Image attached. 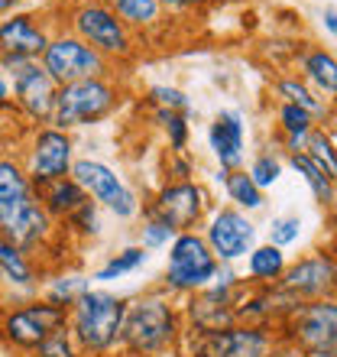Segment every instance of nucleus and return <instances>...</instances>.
I'll list each match as a JSON object with an SVG mask.
<instances>
[{
  "instance_id": "35",
  "label": "nucleus",
  "mask_w": 337,
  "mask_h": 357,
  "mask_svg": "<svg viewBox=\"0 0 337 357\" xmlns=\"http://www.w3.org/2000/svg\"><path fill=\"white\" fill-rule=\"evenodd\" d=\"M143 101H146V107H166V111H178L191 117V98L175 85H150Z\"/></svg>"
},
{
  "instance_id": "23",
  "label": "nucleus",
  "mask_w": 337,
  "mask_h": 357,
  "mask_svg": "<svg viewBox=\"0 0 337 357\" xmlns=\"http://www.w3.org/2000/svg\"><path fill=\"white\" fill-rule=\"evenodd\" d=\"M285 270H289V257H285V250L276 244H269V241H262V244H256L246 254V276L244 282H250V286H279V280L285 276Z\"/></svg>"
},
{
  "instance_id": "41",
  "label": "nucleus",
  "mask_w": 337,
  "mask_h": 357,
  "mask_svg": "<svg viewBox=\"0 0 337 357\" xmlns=\"http://www.w3.org/2000/svg\"><path fill=\"white\" fill-rule=\"evenodd\" d=\"M3 114H17L13 111V88H10V75L7 68L0 66V117Z\"/></svg>"
},
{
  "instance_id": "47",
  "label": "nucleus",
  "mask_w": 337,
  "mask_h": 357,
  "mask_svg": "<svg viewBox=\"0 0 337 357\" xmlns=\"http://www.w3.org/2000/svg\"><path fill=\"white\" fill-rule=\"evenodd\" d=\"M331 250H334V257H337V237H334V247H331Z\"/></svg>"
},
{
  "instance_id": "4",
  "label": "nucleus",
  "mask_w": 337,
  "mask_h": 357,
  "mask_svg": "<svg viewBox=\"0 0 337 357\" xmlns=\"http://www.w3.org/2000/svg\"><path fill=\"white\" fill-rule=\"evenodd\" d=\"M123 98H127V91L117 82V75H101V78L72 82V85H58L49 123L65 133L84 130V127H94V123H104L107 117H113L120 111Z\"/></svg>"
},
{
  "instance_id": "42",
  "label": "nucleus",
  "mask_w": 337,
  "mask_h": 357,
  "mask_svg": "<svg viewBox=\"0 0 337 357\" xmlns=\"http://www.w3.org/2000/svg\"><path fill=\"white\" fill-rule=\"evenodd\" d=\"M269 357H305V354H301V351L295 348L292 341H285V338L279 335V341H276V348H272V354H269Z\"/></svg>"
},
{
  "instance_id": "6",
  "label": "nucleus",
  "mask_w": 337,
  "mask_h": 357,
  "mask_svg": "<svg viewBox=\"0 0 337 357\" xmlns=\"http://www.w3.org/2000/svg\"><path fill=\"white\" fill-rule=\"evenodd\" d=\"M17 156L26 169L33 188H42L56 178L72 176V166H75L78 153H75V133H65L52 127V123H42V127H29L23 133V140L17 143Z\"/></svg>"
},
{
  "instance_id": "37",
  "label": "nucleus",
  "mask_w": 337,
  "mask_h": 357,
  "mask_svg": "<svg viewBox=\"0 0 337 357\" xmlns=\"http://www.w3.org/2000/svg\"><path fill=\"white\" fill-rule=\"evenodd\" d=\"M301 237V218L299 215H276L269 221V231H266V241L276 247H292Z\"/></svg>"
},
{
  "instance_id": "30",
  "label": "nucleus",
  "mask_w": 337,
  "mask_h": 357,
  "mask_svg": "<svg viewBox=\"0 0 337 357\" xmlns=\"http://www.w3.org/2000/svg\"><path fill=\"white\" fill-rule=\"evenodd\" d=\"M58 231L65 237H78V241H97L104 234V208L91 198H84L81 205L58 225Z\"/></svg>"
},
{
  "instance_id": "5",
  "label": "nucleus",
  "mask_w": 337,
  "mask_h": 357,
  "mask_svg": "<svg viewBox=\"0 0 337 357\" xmlns=\"http://www.w3.org/2000/svg\"><path fill=\"white\" fill-rule=\"evenodd\" d=\"M166 250L168 257L159 289L168 292L172 299L175 296H195V292L207 289L214 282L217 270H221V264L211 254V247L201 237V231H182V234L172 237V244Z\"/></svg>"
},
{
  "instance_id": "38",
  "label": "nucleus",
  "mask_w": 337,
  "mask_h": 357,
  "mask_svg": "<svg viewBox=\"0 0 337 357\" xmlns=\"http://www.w3.org/2000/svg\"><path fill=\"white\" fill-rule=\"evenodd\" d=\"M172 237H175V231L166 225V221H159V218H143L140 225V247L143 250H166L168 244H172Z\"/></svg>"
},
{
  "instance_id": "12",
  "label": "nucleus",
  "mask_w": 337,
  "mask_h": 357,
  "mask_svg": "<svg viewBox=\"0 0 337 357\" xmlns=\"http://www.w3.org/2000/svg\"><path fill=\"white\" fill-rule=\"evenodd\" d=\"M185 354L188 357H269L279 331L276 325H230L214 335H191L185 331Z\"/></svg>"
},
{
  "instance_id": "11",
  "label": "nucleus",
  "mask_w": 337,
  "mask_h": 357,
  "mask_svg": "<svg viewBox=\"0 0 337 357\" xmlns=\"http://www.w3.org/2000/svg\"><path fill=\"white\" fill-rule=\"evenodd\" d=\"M279 328L305 357H337V299L301 302Z\"/></svg>"
},
{
  "instance_id": "15",
  "label": "nucleus",
  "mask_w": 337,
  "mask_h": 357,
  "mask_svg": "<svg viewBox=\"0 0 337 357\" xmlns=\"http://www.w3.org/2000/svg\"><path fill=\"white\" fill-rule=\"evenodd\" d=\"M0 234L7 237L13 247H19L23 254L39 257L46 254L49 244L62 237L58 225L49 218V211L39 205L36 192L26 198H19L13 205H7L0 211Z\"/></svg>"
},
{
  "instance_id": "2",
  "label": "nucleus",
  "mask_w": 337,
  "mask_h": 357,
  "mask_svg": "<svg viewBox=\"0 0 337 357\" xmlns=\"http://www.w3.org/2000/svg\"><path fill=\"white\" fill-rule=\"evenodd\" d=\"M130 296H117L107 286H88L68 309V331L75 335L84 357H104L120 351V331Z\"/></svg>"
},
{
  "instance_id": "7",
  "label": "nucleus",
  "mask_w": 337,
  "mask_h": 357,
  "mask_svg": "<svg viewBox=\"0 0 337 357\" xmlns=\"http://www.w3.org/2000/svg\"><path fill=\"white\" fill-rule=\"evenodd\" d=\"M62 325H68V312L58 305H49L39 296L0 302V341L17 354H33Z\"/></svg>"
},
{
  "instance_id": "27",
  "label": "nucleus",
  "mask_w": 337,
  "mask_h": 357,
  "mask_svg": "<svg viewBox=\"0 0 337 357\" xmlns=\"http://www.w3.org/2000/svg\"><path fill=\"white\" fill-rule=\"evenodd\" d=\"M276 127H279L282 140H285V150L301 153L305 137H308L318 123H315V117H311L308 111H301V107H295V104H289V101H279V107H276Z\"/></svg>"
},
{
  "instance_id": "22",
  "label": "nucleus",
  "mask_w": 337,
  "mask_h": 357,
  "mask_svg": "<svg viewBox=\"0 0 337 357\" xmlns=\"http://www.w3.org/2000/svg\"><path fill=\"white\" fill-rule=\"evenodd\" d=\"M107 3L136 39L159 33L168 23V13L159 7V0H107Z\"/></svg>"
},
{
  "instance_id": "10",
  "label": "nucleus",
  "mask_w": 337,
  "mask_h": 357,
  "mask_svg": "<svg viewBox=\"0 0 337 357\" xmlns=\"http://www.w3.org/2000/svg\"><path fill=\"white\" fill-rule=\"evenodd\" d=\"M39 66L46 68V75L56 82V88L72 85V82H84V78L113 75V72H117L101 52H94L88 43H81L75 33H68V29H62V26L52 33L46 52L39 59Z\"/></svg>"
},
{
  "instance_id": "40",
  "label": "nucleus",
  "mask_w": 337,
  "mask_h": 357,
  "mask_svg": "<svg viewBox=\"0 0 337 357\" xmlns=\"http://www.w3.org/2000/svg\"><path fill=\"white\" fill-rule=\"evenodd\" d=\"M207 0H159V7L166 10V13H195V10H201Z\"/></svg>"
},
{
  "instance_id": "8",
  "label": "nucleus",
  "mask_w": 337,
  "mask_h": 357,
  "mask_svg": "<svg viewBox=\"0 0 337 357\" xmlns=\"http://www.w3.org/2000/svg\"><path fill=\"white\" fill-rule=\"evenodd\" d=\"M72 178L81 185L84 195L97 202L117 221H136L143 215L140 192L113 169L111 162L97 160V156H78L75 166H72Z\"/></svg>"
},
{
  "instance_id": "33",
  "label": "nucleus",
  "mask_w": 337,
  "mask_h": 357,
  "mask_svg": "<svg viewBox=\"0 0 337 357\" xmlns=\"http://www.w3.org/2000/svg\"><path fill=\"white\" fill-rule=\"evenodd\" d=\"M301 153H305V156H308L318 169H324L337 182V143H334V137H331V130L324 127V123H318V127L305 137Z\"/></svg>"
},
{
  "instance_id": "26",
  "label": "nucleus",
  "mask_w": 337,
  "mask_h": 357,
  "mask_svg": "<svg viewBox=\"0 0 337 357\" xmlns=\"http://www.w3.org/2000/svg\"><path fill=\"white\" fill-rule=\"evenodd\" d=\"M36 188L29 182L26 169H23V162H19L17 150H0V211L19 198L33 195Z\"/></svg>"
},
{
  "instance_id": "44",
  "label": "nucleus",
  "mask_w": 337,
  "mask_h": 357,
  "mask_svg": "<svg viewBox=\"0 0 337 357\" xmlns=\"http://www.w3.org/2000/svg\"><path fill=\"white\" fill-rule=\"evenodd\" d=\"M19 7H23V0H0V17H7V13H13Z\"/></svg>"
},
{
  "instance_id": "19",
  "label": "nucleus",
  "mask_w": 337,
  "mask_h": 357,
  "mask_svg": "<svg viewBox=\"0 0 337 357\" xmlns=\"http://www.w3.org/2000/svg\"><path fill=\"white\" fill-rule=\"evenodd\" d=\"M0 270L7 280V289L17 299H33L39 292V264L36 257L23 254L19 247H13L7 237L0 234Z\"/></svg>"
},
{
  "instance_id": "45",
  "label": "nucleus",
  "mask_w": 337,
  "mask_h": 357,
  "mask_svg": "<svg viewBox=\"0 0 337 357\" xmlns=\"http://www.w3.org/2000/svg\"><path fill=\"white\" fill-rule=\"evenodd\" d=\"M7 289V280H3V270H0V292Z\"/></svg>"
},
{
  "instance_id": "43",
  "label": "nucleus",
  "mask_w": 337,
  "mask_h": 357,
  "mask_svg": "<svg viewBox=\"0 0 337 357\" xmlns=\"http://www.w3.org/2000/svg\"><path fill=\"white\" fill-rule=\"evenodd\" d=\"M321 23H324V29H328L331 36H337V7H324V13H321Z\"/></svg>"
},
{
  "instance_id": "48",
  "label": "nucleus",
  "mask_w": 337,
  "mask_h": 357,
  "mask_svg": "<svg viewBox=\"0 0 337 357\" xmlns=\"http://www.w3.org/2000/svg\"><path fill=\"white\" fill-rule=\"evenodd\" d=\"M104 357H123V354H104Z\"/></svg>"
},
{
  "instance_id": "34",
  "label": "nucleus",
  "mask_w": 337,
  "mask_h": 357,
  "mask_svg": "<svg viewBox=\"0 0 337 357\" xmlns=\"http://www.w3.org/2000/svg\"><path fill=\"white\" fill-rule=\"evenodd\" d=\"M244 169L250 172L253 182L266 192V188H272L282 178V172H285V160H282L276 150H262L260 156L250 162V166H244Z\"/></svg>"
},
{
  "instance_id": "49",
  "label": "nucleus",
  "mask_w": 337,
  "mask_h": 357,
  "mask_svg": "<svg viewBox=\"0 0 337 357\" xmlns=\"http://www.w3.org/2000/svg\"><path fill=\"white\" fill-rule=\"evenodd\" d=\"M0 150H7V146H3V140H0Z\"/></svg>"
},
{
  "instance_id": "18",
  "label": "nucleus",
  "mask_w": 337,
  "mask_h": 357,
  "mask_svg": "<svg viewBox=\"0 0 337 357\" xmlns=\"http://www.w3.org/2000/svg\"><path fill=\"white\" fill-rule=\"evenodd\" d=\"M207 146L217 160V169L234 172L244 169L246 150V123L240 111H217L214 121L207 123Z\"/></svg>"
},
{
  "instance_id": "31",
  "label": "nucleus",
  "mask_w": 337,
  "mask_h": 357,
  "mask_svg": "<svg viewBox=\"0 0 337 357\" xmlns=\"http://www.w3.org/2000/svg\"><path fill=\"white\" fill-rule=\"evenodd\" d=\"M91 286V280L88 276H81V273H56L52 280H46V286H42V292H39V299H46L49 305H58V309H72L75 305V299L81 296L84 289Z\"/></svg>"
},
{
  "instance_id": "32",
  "label": "nucleus",
  "mask_w": 337,
  "mask_h": 357,
  "mask_svg": "<svg viewBox=\"0 0 337 357\" xmlns=\"http://www.w3.org/2000/svg\"><path fill=\"white\" fill-rule=\"evenodd\" d=\"M150 121L162 130L168 153H188V140H191V123H188V114L166 111V107H150Z\"/></svg>"
},
{
  "instance_id": "21",
  "label": "nucleus",
  "mask_w": 337,
  "mask_h": 357,
  "mask_svg": "<svg viewBox=\"0 0 337 357\" xmlns=\"http://www.w3.org/2000/svg\"><path fill=\"white\" fill-rule=\"evenodd\" d=\"M272 91H276L279 101H289L295 107H301V111H308L315 117V123H328L331 114H334V104L328 98H321L301 75H279L272 82Z\"/></svg>"
},
{
  "instance_id": "9",
  "label": "nucleus",
  "mask_w": 337,
  "mask_h": 357,
  "mask_svg": "<svg viewBox=\"0 0 337 357\" xmlns=\"http://www.w3.org/2000/svg\"><path fill=\"white\" fill-rule=\"evenodd\" d=\"M211 195L198 178H166L146 202H143V218H159L175 234L182 231H198L211 211Z\"/></svg>"
},
{
  "instance_id": "46",
  "label": "nucleus",
  "mask_w": 337,
  "mask_h": 357,
  "mask_svg": "<svg viewBox=\"0 0 337 357\" xmlns=\"http://www.w3.org/2000/svg\"><path fill=\"white\" fill-rule=\"evenodd\" d=\"M331 121H334V123H337V107H334V114H331Z\"/></svg>"
},
{
  "instance_id": "50",
  "label": "nucleus",
  "mask_w": 337,
  "mask_h": 357,
  "mask_svg": "<svg viewBox=\"0 0 337 357\" xmlns=\"http://www.w3.org/2000/svg\"><path fill=\"white\" fill-rule=\"evenodd\" d=\"M334 7H337V3H334Z\"/></svg>"
},
{
  "instance_id": "14",
  "label": "nucleus",
  "mask_w": 337,
  "mask_h": 357,
  "mask_svg": "<svg viewBox=\"0 0 337 357\" xmlns=\"http://www.w3.org/2000/svg\"><path fill=\"white\" fill-rule=\"evenodd\" d=\"M198 231L207 241L211 254L217 257V264H227V266L246 260V254L260 244L256 241L260 227L253 225V218L246 211H240L234 205H214Z\"/></svg>"
},
{
  "instance_id": "1",
  "label": "nucleus",
  "mask_w": 337,
  "mask_h": 357,
  "mask_svg": "<svg viewBox=\"0 0 337 357\" xmlns=\"http://www.w3.org/2000/svg\"><path fill=\"white\" fill-rule=\"evenodd\" d=\"M185 338V319L182 305L162 292L159 286L130 296L127 319L120 331V354L123 357H166Z\"/></svg>"
},
{
  "instance_id": "3",
  "label": "nucleus",
  "mask_w": 337,
  "mask_h": 357,
  "mask_svg": "<svg viewBox=\"0 0 337 357\" xmlns=\"http://www.w3.org/2000/svg\"><path fill=\"white\" fill-rule=\"evenodd\" d=\"M58 13L65 20L62 29L75 33L94 52H101L113 68L127 66L140 56V39L123 26V20L113 13L107 0H62Z\"/></svg>"
},
{
  "instance_id": "24",
  "label": "nucleus",
  "mask_w": 337,
  "mask_h": 357,
  "mask_svg": "<svg viewBox=\"0 0 337 357\" xmlns=\"http://www.w3.org/2000/svg\"><path fill=\"white\" fill-rule=\"evenodd\" d=\"M36 198H39V205L49 211V218H52L56 225H62L88 195L81 192V185H78L75 178L65 176V178H56V182L36 188Z\"/></svg>"
},
{
  "instance_id": "28",
  "label": "nucleus",
  "mask_w": 337,
  "mask_h": 357,
  "mask_svg": "<svg viewBox=\"0 0 337 357\" xmlns=\"http://www.w3.org/2000/svg\"><path fill=\"white\" fill-rule=\"evenodd\" d=\"M146 264H150V250H143L140 244H130V247H123V250H117V254L107 257V260H104V264L91 273V282L107 286V282L123 280V276H130V273L143 270Z\"/></svg>"
},
{
  "instance_id": "29",
  "label": "nucleus",
  "mask_w": 337,
  "mask_h": 357,
  "mask_svg": "<svg viewBox=\"0 0 337 357\" xmlns=\"http://www.w3.org/2000/svg\"><path fill=\"white\" fill-rule=\"evenodd\" d=\"M289 166L299 172L301 182L311 188V195H315V202H318V205H324V208H334L337 205V182L324 169H318V166H315L305 153H289Z\"/></svg>"
},
{
  "instance_id": "25",
  "label": "nucleus",
  "mask_w": 337,
  "mask_h": 357,
  "mask_svg": "<svg viewBox=\"0 0 337 357\" xmlns=\"http://www.w3.org/2000/svg\"><path fill=\"white\" fill-rule=\"evenodd\" d=\"M217 178L224 182L227 202H230L234 208H240V211H246V215H256V211L266 208V192L253 182L246 169H234V172L217 169Z\"/></svg>"
},
{
  "instance_id": "13",
  "label": "nucleus",
  "mask_w": 337,
  "mask_h": 357,
  "mask_svg": "<svg viewBox=\"0 0 337 357\" xmlns=\"http://www.w3.org/2000/svg\"><path fill=\"white\" fill-rule=\"evenodd\" d=\"M56 26L42 10L19 7L7 17H0V66H19V62H39L46 52Z\"/></svg>"
},
{
  "instance_id": "16",
  "label": "nucleus",
  "mask_w": 337,
  "mask_h": 357,
  "mask_svg": "<svg viewBox=\"0 0 337 357\" xmlns=\"http://www.w3.org/2000/svg\"><path fill=\"white\" fill-rule=\"evenodd\" d=\"M10 88H13V111L26 127H42L52 117L56 104V82L46 75L39 62H19L7 68Z\"/></svg>"
},
{
  "instance_id": "39",
  "label": "nucleus",
  "mask_w": 337,
  "mask_h": 357,
  "mask_svg": "<svg viewBox=\"0 0 337 357\" xmlns=\"http://www.w3.org/2000/svg\"><path fill=\"white\" fill-rule=\"evenodd\" d=\"M166 172L168 178H195V160L188 153H168Z\"/></svg>"
},
{
  "instance_id": "20",
  "label": "nucleus",
  "mask_w": 337,
  "mask_h": 357,
  "mask_svg": "<svg viewBox=\"0 0 337 357\" xmlns=\"http://www.w3.org/2000/svg\"><path fill=\"white\" fill-rule=\"evenodd\" d=\"M295 66H299V75L305 78L321 98H328V101L337 107V56L334 52L324 46L299 49Z\"/></svg>"
},
{
  "instance_id": "36",
  "label": "nucleus",
  "mask_w": 337,
  "mask_h": 357,
  "mask_svg": "<svg viewBox=\"0 0 337 357\" xmlns=\"http://www.w3.org/2000/svg\"><path fill=\"white\" fill-rule=\"evenodd\" d=\"M29 357H84V351L78 348V341H75V335L68 331V325H62V328L52 331Z\"/></svg>"
},
{
  "instance_id": "17",
  "label": "nucleus",
  "mask_w": 337,
  "mask_h": 357,
  "mask_svg": "<svg viewBox=\"0 0 337 357\" xmlns=\"http://www.w3.org/2000/svg\"><path fill=\"white\" fill-rule=\"evenodd\" d=\"M279 289L289 292L299 302L337 299V257L334 250H315L289 264L285 276L279 280Z\"/></svg>"
}]
</instances>
